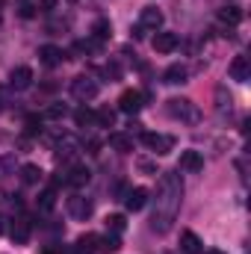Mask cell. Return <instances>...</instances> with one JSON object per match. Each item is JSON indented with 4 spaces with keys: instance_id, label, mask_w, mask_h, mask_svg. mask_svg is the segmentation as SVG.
<instances>
[{
    "instance_id": "7c38bea8",
    "label": "cell",
    "mask_w": 251,
    "mask_h": 254,
    "mask_svg": "<svg viewBox=\"0 0 251 254\" xmlns=\"http://www.w3.org/2000/svg\"><path fill=\"white\" fill-rule=\"evenodd\" d=\"M139 27H145V30H160V27H163V12H160L157 6H145L142 15H139Z\"/></svg>"
},
{
    "instance_id": "ac0fdd59",
    "label": "cell",
    "mask_w": 251,
    "mask_h": 254,
    "mask_svg": "<svg viewBox=\"0 0 251 254\" xmlns=\"http://www.w3.org/2000/svg\"><path fill=\"white\" fill-rule=\"evenodd\" d=\"M181 249H184L187 254H201V252H204V243L198 240V234L184 231V234H181Z\"/></svg>"
},
{
    "instance_id": "cb8c5ba5",
    "label": "cell",
    "mask_w": 251,
    "mask_h": 254,
    "mask_svg": "<svg viewBox=\"0 0 251 254\" xmlns=\"http://www.w3.org/2000/svg\"><path fill=\"white\" fill-rule=\"evenodd\" d=\"M54 207H57V190L51 187V190H45L39 195V210H42V213H51Z\"/></svg>"
},
{
    "instance_id": "9a60e30c",
    "label": "cell",
    "mask_w": 251,
    "mask_h": 254,
    "mask_svg": "<svg viewBox=\"0 0 251 254\" xmlns=\"http://www.w3.org/2000/svg\"><path fill=\"white\" fill-rule=\"evenodd\" d=\"M178 169H184V172H201L204 169V157L198 154V151H184L181 154V163H178Z\"/></svg>"
},
{
    "instance_id": "e575fe53",
    "label": "cell",
    "mask_w": 251,
    "mask_h": 254,
    "mask_svg": "<svg viewBox=\"0 0 251 254\" xmlns=\"http://www.w3.org/2000/svg\"><path fill=\"white\" fill-rule=\"evenodd\" d=\"M145 36V27H133V39H142Z\"/></svg>"
},
{
    "instance_id": "836d02e7",
    "label": "cell",
    "mask_w": 251,
    "mask_h": 254,
    "mask_svg": "<svg viewBox=\"0 0 251 254\" xmlns=\"http://www.w3.org/2000/svg\"><path fill=\"white\" fill-rule=\"evenodd\" d=\"M57 9V0H39V12H54Z\"/></svg>"
},
{
    "instance_id": "603a6c76",
    "label": "cell",
    "mask_w": 251,
    "mask_h": 254,
    "mask_svg": "<svg viewBox=\"0 0 251 254\" xmlns=\"http://www.w3.org/2000/svg\"><path fill=\"white\" fill-rule=\"evenodd\" d=\"M74 125L77 127H92L95 125V110H89L86 104L80 110H74Z\"/></svg>"
},
{
    "instance_id": "d6986e66",
    "label": "cell",
    "mask_w": 251,
    "mask_h": 254,
    "mask_svg": "<svg viewBox=\"0 0 251 254\" xmlns=\"http://www.w3.org/2000/svg\"><path fill=\"white\" fill-rule=\"evenodd\" d=\"M110 148L119 151V154H130L133 151V136L130 133H113L110 136Z\"/></svg>"
},
{
    "instance_id": "f35d334b",
    "label": "cell",
    "mask_w": 251,
    "mask_h": 254,
    "mask_svg": "<svg viewBox=\"0 0 251 254\" xmlns=\"http://www.w3.org/2000/svg\"><path fill=\"white\" fill-rule=\"evenodd\" d=\"M0 110H3V101H0Z\"/></svg>"
},
{
    "instance_id": "8992f818",
    "label": "cell",
    "mask_w": 251,
    "mask_h": 254,
    "mask_svg": "<svg viewBox=\"0 0 251 254\" xmlns=\"http://www.w3.org/2000/svg\"><path fill=\"white\" fill-rule=\"evenodd\" d=\"M9 86L18 89V92L30 89V86H33V68H30V65H18V68H12V74H9Z\"/></svg>"
},
{
    "instance_id": "4dcf8cb0",
    "label": "cell",
    "mask_w": 251,
    "mask_h": 254,
    "mask_svg": "<svg viewBox=\"0 0 251 254\" xmlns=\"http://www.w3.org/2000/svg\"><path fill=\"white\" fill-rule=\"evenodd\" d=\"M104 77H107L110 83H113V80H119V77H122V65H119V63H107V65H104Z\"/></svg>"
},
{
    "instance_id": "83f0119b",
    "label": "cell",
    "mask_w": 251,
    "mask_h": 254,
    "mask_svg": "<svg viewBox=\"0 0 251 254\" xmlns=\"http://www.w3.org/2000/svg\"><path fill=\"white\" fill-rule=\"evenodd\" d=\"M24 130H27V136H39L42 133V116H27Z\"/></svg>"
},
{
    "instance_id": "4316f807",
    "label": "cell",
    "mask_w": 251,
    "mask_h": 254,
    "mask_svg": "<svg viewBox=\"0 0 251 254\" xmlns=\"http://www.w3.org/2000/svg\"><path fill=\"white\" fill-rule=\"evenodd\" d=\"M107 228L113 231V234H122L127 228V219L122 216V213H113V216H107Z\"/></svg>"
},
{
    "instance_id": "74e56055",
    "label": "cell",
    "mask_w": 251,
    "mask_h": 254,
    "mask_svg": "<svg viewBox=\"0 0 251 254\" xmlns=\"http://www.w3.org/2000/svg\"><path fill=\"white\" fill-rule=\"evenodd\" d=\"M0 231H3V219H0Z\"/></svg>"
},
{
    "instance_id": "7a4b0ae2",
    "label": "cell",
    "mask_w": 251,
    "mask_h": 254,
    "mask_svg": "<svg viewBox=\"0 0 251 254\" xmlns=\"http://www.w3.org/2000/svg\"><path fill=\"white\" fill-rule=\"evenodd\" d=\"M166 113H169L175 122H184V125H198V119H201L198 107H195L189 98H169V101H166Z\"/></svg>"
},
{
    "instance_id": "484cf974",
    "label": "cell",
    "mask_w": 251,
    "mask_h": 254,
    "mask_svg": "<svg viewBox=\"0 0 251 254\" xmlns=\"http://www.w3.org/2000/svg\"><path fill=\"white\" fill-rule=\"evenodd\" d=\"M21 181H24V184H39V181H42V169L33 166V163H27V166L21 169Z\"/></svg>"
},
{
    "instance_id": "277c9868",
    "label": "cell",
    "mask_w": 251,
    "mask_h": 254,
    "mask_svg": "<svg viewBox=\"0 0 251 254\" xmlns=\"http://www.w3.org/2000/svg\"><path fill=\"white\" fill-rule=\"evenodd\" d=\"M145 101H148L145 92H139V89H127V92H122V98H119V110L127 113V116H136V113L145 107Z\"/></svg>"
},
{
    "instance_id": "30bf717a",
    "label": "cell",
    "mask_w": 251,
    "mask_h": 254,
    "mask_svg": "<svg viewBox=\"0 0 251 254\" xmlns=\"http://www.w3.org/2000/svg\"><path fill=\"white\" fill-rule=\"evenodd\" d=\"M151 45H154L157 54H172V51H178L181 39H178V33H157Z\"/></svg>"
},
{
    "instance_id": "d6a6232c",
    "label": "cell",
    "mask_w": 251,
    "mask_h": 254,
    "mask_svg": "<svg viewBox=\"0 0 251 254\" xmlns=\"http://www.w3.org/2000/svg\"><path fill=\"white\" fill-rule=\"evenodd\" d=\"M139 172H145V175H157V166L148 163V160H139Z\"/></svg>"
},
{
    "instance_id": "2e32d148",
    "label": "cell",
    "mask_w": 251,
    "mask_h": 254,
    "mask_svg": "<svg viewBox=\"0 0 251 254\" xmlns=\"http://www.w3.org/2000/svg\"><path fill=\"white\" fill-rule=\"evenodd\" d=\"M89 178H92V172H89L86 166H71L68 175H65V184H68V187H86Z\"/></svg>"
},
{
    "instance_id": "e0dca14e",
    "label": "cell",
    "mask_w": 251,
    "mask_h": 254,
    "mask_svg": "<svg viewBox=\"0 0 251 254\" xmlns=\"http://www.w3.org/2000/svg\"><path fill=\"white\" fill-rule=\"evenodd\" d=\"M187 77H189V71H187V65H181V63L169 65L166 74H163V80H166L169 86H181V83H187Z\"/></svg>"
},
{
    "instance_id": "5b68a950",
    "label": "cell",
    "mask_w": 251,
    "mask_h": 254,
    "mask_svg": "<svg viewBox=\"0 0 251 254\" xmlns=\"http://www.w3.org/2000/svg\"><path fill=\"white\" fill-rule=\"evenodd\" d=\"M139 139H142V142L157 154V157H166V154L175 148V139H172V136H166V133H142Z\"/></svg>"
},
{
    "instance_id": "7402d4cb",
    "label": "cell",
    "mask_w": 251,
    "mask_h": 254,
    "mask_svg": "<svg viewBox=\"0 0 251 254\" xmlns=\"http://www.w3.org/2000/svg\"><path fill=\"white\" fill-rule=\"evenodd\" d=\"M80 254H92L98 252V234H83L80 240H77V246H74Z\"/></svg>"
},
{
    "instance_id": "f546056e",
    "label": "cell",
    "mask_w": 251,
    "mask_h": 254,
    "mask_svg": "<svg viewBox=\"0 0 251 254\" xmlns=\"http://www.w3.org/2000/svg\"><path fill=\"white\" fill-rule=\"evenodd\" d=\"M216 107H219V110H231V95H228L225 86L216 89Z\"/></svg>"
},
{
    "instance_id": "8d00e7d4",
    "label": "cell",
    "mask_w": 251,
    "mask_h": 254,
    "mask_svg": "<svg viewBox=\"0 0 251 254\" xmlns=\"http://www.w3.org/2000/svg\"><path fill=\"white\" fill-rule=\"evenodd\" d=\"M207 254H225V252H219V249H210V252H207Z\"/></svg>"
},
{
    "instance_id": "5bb4252c",
    "label": "cell",
    "mask_w": 251,
    "mask_h": 254,
    "mask_svg": "<svg viewBox=\"0 0 251 254\" xmlns=\"http://www.w3.org/2000/svg\"><path fill=\"white\" fill-rule=\"evenodd\" d=\"M243 18H246V12H243L237 3H228L225 9H219V21H222L225 27H237Z\"/></svg>"
},
{
    "instance_id": "4fadbf2b",
    "label": "cell",
    "mask_w": 251,
    "mask_h": 254,
    "mask_svg": "<svg viewBox=\"0 0 251 254\" xmlns=\"http://www.w3.org/2000/svg\"><path fill=\"white\" fill-rule=\"evenodd\" d=\"M63 60H65V54L57 45H42V48H39V63L48 65V68H57Z\"/></svg>"
},
{
    "instance_id": "d4e9b609",
    "label": "cell",
    "mask_w": 251,
    "mask_h": 254,
    "mask_svg": "<svg viewBox=\"0 0 251 254\" xmlns=\"http://www.w3.org/2000/svg\"><path fill=\"white\" fill-rule=\"evenodd\" d=\"M95 125H98V127H113V125H116V110L101 107V110L95 113Z\"/></svg>"
},
{
    "instance_id": "6da1fadb",
    "label": "cell",
    "mask_w": 251,
    "mask_h": 254,
    "mask_svg": "<svg viewBox=\"0 0 251 254\" xmlns=\"http://www.w3.org/2000/svg\"><path fill=\"white\" fill-rule=\"evenodd\" d=\"M181 201H184V184L175 172H163L160 175V192H157V207L151 216V231L157 234H169L178 213H181Z\"/></svg>"
},
{
    "instance_id": "8fae6325",
    "label": "cell",
    "mask_w": 251,
    "mask_h": 254,
    "mask_svg": "<svg viewBox=\"0 0 251 254\" xmlns=\"http://www.w3.org/2000/svg\"><path fill=\"white\" fill-rule=\"evenodd\" d=\"M145 204H148V190H145V187H136V190L125 192V207L130 213H139Z\"/></svg>"
},
{
    "instance_id": "44dd1931",
    "label": "cell",
    "mask_w": 251,
    "mask_h": 254,
    "mask_svg": "<svg viewBox=\"0 0 251 254\" xmlns=\"http://www.w3.org/2000/svg\"><path fill=\"white\" fill-rule=\"evenodd\" d=\"M110 36H113V24H110L107 18L95 21V27H92V39H95V42H107Z\"/></svg>"
},
{
    "instance_id": "f1b7e54d",
    "label": "cell",
    "mask_w": 251,
    "mask_h": 254,
    "mask_svg": "<svg viewBox=\"0 0 251 254\" xmlns=\"http://www.w3.org/2000/svg\"><path fill=\"white\" fill-rule=\"evenodd\" d=\"M65 116H68V107H65V104H51V107L45 110V119H54V122H57V119H65Z\"/></svg>"
},
{
    "instance_id": "9c48e42d",
    "label": "cell",
    "mask_w": 251,
    "mask_h": 254,
    "mask_svg": "<svg viewBox=\"0 0 251 254\" xmlns=\"http://www.w3.org/2000/svg\"><path fill=\"white\" fill-rule=\"evenodd\" d=\"M9 237H12L15 246H27V243H30V219H27V216L15 219L12 228H9Z\"/></svg>"
},
{
    "instance_id": "3957f363",
    "label": "cell",
    "mask_w": 251,
    "mask_h": 254,
    "mask_svg": "<svg viewBox=\"0 0 251 254\" xmlns=\"http://www.w3.org/2000/svg\"><path fill=\"white\" fill-rule=\"evenodd\" d=\"M98 92H101V83L95 80V77H74V83H71V95L77 98V101H95L98 98Z\"/></svg>"
},
{
    "instance_id": "d590c367",
    "label": "cell",
    "mask_w": 251,
    "mask_h": 254,
    "mask_svg": "<svg viewBox=\"0 0 251 254\" xmlns=\"http://www.w3.org/2000/svg\"><path fill=\"white\" fill-rule=\"evenodd\" d=\"M42 254H65V252H63V246H60V249H45Z\"/></svg>"
},
{
    "instance_id": "1f68e13d",
    "label": "cell",
    "mask_w": 251,
    "mask_h": 254,
    "mask_svg": "<svg viewBox=\"0 0 251 254\" xmlns=\"http://www.w3.org/2000/svg\"><path fill=\"white\" fill-rule=\"evenodd\" d=\"M36 9H39V6H33V3H21V9H18V12H21V18H33V15H36Z\"/></svg>"
},
{
    "instance_id": "52a82bcc",
    "label": "cell",
    "mask_w": 251,
    "mask_h": 254,
    "mask_svg": "<svg viewBox=\"0 0 251 254\" xmlns=\"http://www.w3.org/2000/svg\"><path fill=\"white\" fill-rule=\"evenodd\" d=\"M68 213H71L77 222H86V219L92 216V201L83 198V195H74V198H68Z\"/></svg>"
},
{
    "instance_id": "ffe728a7",
    "label": "cell",
    "mask_w": 251,
    "mask_h": 254,
    "mask_svg": "<svg viewBox=\"0 0 251 254\" xmlns=\"http://www.w3.org/2000/svg\"><path fill=\"white\" fill-rule=\"evenodd\" d=\"M122 249V240H119V234H107V237H98V252H104V254H116Z\"/></svg>"
},
{
    "instance_id": "ba28073f",
    "label": "cell",
    "mask_w": 251,
    "mask_h": 254,
    "mask_svg": "<svg viewBox=\"0 0 251 254\" xmlns=\"http://www.w3.org/2000/svg\"><path fill=\"white\" fill-rule=\"evenodd\" d=\"M228 74H231V80H237V83H246L251 77V63L249 57H234L231 65H228Z\"/></svg>"
}]
</instances>
